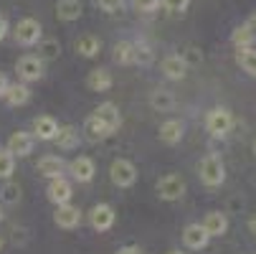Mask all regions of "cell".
<instances>
[{
  "label": "cell",
  "instance_id": "1",
  "mask_svg": "<svg viewBox=\"0 0 256 254\" xmlns=\"http://www.w3.org/2000/svg\"><path fill=\"white\" fill-rule=\"evenodd\" d=\"M198 173H200V180L208 188H216L226 180V168H224V160L218 155H206L198 165Z\"/></svg>",
  "mask_w": 256,
  "mask_h": 254
},
{
  "label": "cell",
  "instance_id": "2",
  "mask_svg": "<svg viewBox=\"0 0 256 254\" xmlns=\"http://www.w3.org/2000/svg\"><path fill=\"white\" fill-rule=\"evenodd\" d=\"M231 125H234V117L226 107H216V110L208 112L206 117V130L213 135V137H224L231 132Z\"/></svg>",
  "mask_w": 256,
  "mask_h": 254
},
{
  "label": "cell",
  "instance_id": "3",
  "mask_svg": "<svg viewBox=\"0 0 256 254\" xmlns=\"http://www.w3.org/2000/svg\"><path fill=\"white\" fill-rule=\"evenodd\" d=\"M13 36H16V41L20 46H36L41 41V36H44V28H41V23L36 18H23V21H18Z\"/></svg>",
  "mask_w": 256,
  "mask_h": 254
},
{
  "label": "cell",
  "instance_id": "4",
  "mask_svg": "<svg viewBox=\"0 0 256 254\" xmlns=\"http://www.w3.org/2000/svg\"><path fill=\"white\" fill-rule=\"evenodd\" d=\"M109 178H112L114 186L130 188V186H134V180H137V168H134V163H130L124 158H117L112 163V168H109Z\"/></svg>",
  "mask_w": 256,
  "mask_h": 254
},
{
  "label": "cell",
  "instance_id": "5",
  "mask_svg": "<svg viewBox=\"0 0 256 254\" xmlns=\"http://www.w3.org/2000/svg\"><path fill=\"white\" fill-rule=\"evenodd\" d=\"M158 196L162 201H180L182 196H186V180H182L180 175H175V173L162 175L158 180Z\"/></svg>",
  "mask_w": 256,
  "mask_h": 254
},
{
  "label": "cell",
  "instance_id": "6",
  "mask_svg": "<svg viewBox=\"0 0 256 254\" xmlns=\"http://www.w3.org/2000/svg\"><path fill=\"white\" fill-rule=\"evenodd\" d=\"M16 71L23 82H38L44 77V59L41 56H23V59H18Z\"/></svg>",
  "mask_w": 256,
  "mask_h": 254
},
{
  "label": "cell",
  "instance_id": "7",
  "mask_svg": "<svg viewBox=\"0 0 256 254\" xmlns=\"http://www.w3.org/2000/svg\"><path fill=\"white\" fill-rule=\"evenodd\" d=\"M89 221H92V226H94L96 231H106V229L114 226L117 213H114V208L109 206V203H96V206L92 208V213H89Z\"/></svg>",
  "mask_w": 256,
  "mask_h": 254
},
{
  "label": "cell",
  "instance_id": "8",
  "mask_svg": "<svg viewBox=\"0 0 256 254\" xmlns=\"http://www.w3.org/2000/svg\"><path fill=\"white\" fill-rule=\"evenodd\" d=\"M94 117H96L109 132H114V130L122 125V115H120V110H117V104H114V102H104V104H99L96 110H94Z\"/></svg>",
  "mask_w": 256,
  "mask_h": 254
},
{
  "label": "cell",
  "instance_id": "9",
  "mask_svg": "<svg viewBox=\"0 0 256 254\" xmlns=\"http://www.w3.org/2000/svg\"><path fill=\"white\" fill-rule=\"evenodd\" d=\"M66 168H68V173H71V175H74V180H79V183H89V180L94 178V173H96L94 160H92V158H86V155L74 158Z\"/></svg>",
  "mask_w": 256,
  "mask_h": 254
},
{
  "label": "cell",
  "instance_id": "10",
  "mask_svg": "<svg viewBox=\"0 0 256 254\" xmlns=\"http://www.w3.org/2000/svg\"><path fill=\"white\" fill-rule=\"evenodd\" d=\"M46 193H48V201H54L56 206H61V203H68V201H71V196H74V188H71V183H68L64 175H58V178H51Z\"/></svg>",
  "mask_w": 256,
  "mask_h": 254
},
{
  "label": "cell",
  "instance_id": "11",
  "mask_svg": "<svg viewBox=\"0 0 256 254\" xmlns=\"http://www.w3.org/2000/svg\"><path fill=\"white\" fill-rule=\"evenodd\" d=\"M54 221L61 229H76L82 224V211L76 206H71V203H61L54 213Z\"/></svg>",
  "mask_w": 256,
  "mask_h": 254
},
{
  "label": "cell",
  "instance_id": "12",
  "mask_svg": "<svg viewBox=\"0 0 256 254\" xmlns=\"http://www.w3.org/2000/svg\"><path fill=\"white\" fill-rule=\"evenodd\" d=\"M182 241H186V246L188 249H206L208 246V241H210V236H208V231L203 229V224H188L186 229H182Z\"/></svg>",
  "mask_w": 256,
  "mask_h": 254
},
{
  "label": "cell",
  "instance_id": "13",
  "mask_svg": "<svg viewBox=\"0 0 256 254\" xmlns=\"http://www.w3.org/2000/svg\"><path fill=\"white\" fill-rule=\"evenodd\" d=\"M33 142H36L33 135L18 130V132H13V135L8 137V150H10L13 155H18V158H26V155L33 153Z\"/></svg>",
  "mask_w": 256,
  "mask_h": 254
},
{
  "label": "cell",
  "instance_id": "14",
  "mask_svg": "<svg viewBox=\"0 0 256 254\" xmlns=\"http://www.w3.org/2000/svg\"><path fill=\"white\" fill-rule=\"evenodd\" d=\"M36 170H38L44 178H58V175H64V170H66V160L61 158V155H44L41 160H38V165H36Z\"/></svg>",
  "mask_w": 256,
  "mask_h": 254
},
{
  "label": "cell",
  "instance_id": "15",
  "mask_svg": "<svg viewBox=\"0 0 256 254\" xmlns=\"http://www.w3.org/2000/svg\"><path fill=\"white\" fill-rule=\"evenodd\" d=\"M56 132H58V122H56L54 117L41 115V117H36V120H33V137H38V140L48 142V140L56 137Z\"/></svg>",
  "mask_w": 256,
  "mask_h": 254
},
{
  "label": "cell",
  "instance_id": "16",
  "mask_svg": "<svg viewBox=\"0 0 256 254\" xmlns=\"http://www.w3.org/2000/svg\"><path fill=\"white\" fill-rule=\"evenodd\" d=\"M186 71H188V61L182 59L180 54H170V56L162 59V74L168 79H182Z\"/></svg>",
  "mask_w": 256,
  "mask_h": 254
},
{
  "label": "cell",
  "instance_id": "17",
  "mask_svg": "<svg viewBox=\"0 0 256 254\" xmlns=\"http://www.w3.org/2000/svg\"><path fill=\"white\" fill-rule=\"evenodd\" d=\"M203 229L208 231V236H224V234L228 231V219H226V213H221V211H210V213H206Z\"/></svg>",
  "mask_w": 256,
  "mask_h": 254
},
{
  "label": "cell",
  "instance_id": "18",
  "mask_svg": "<svg viewBox=\"0 0 256 254\" xmlns=\"http://www.w3.org/2000/svg\"><path fill=\"white\" fill-rule=\"evenodd\" d=\"M231 41H234L236 49H246V46H251V44L256 41V21H248V23L238 26V28L231 33Z\"/></svg>",
  "mask_w": 256,
  "mask_h": 254
},
{
  "label": "cell",
  "instance_id": "19",
  "mask_svg": "<svg viewBox=\"0 0 256 254\" xmlns=\"http://www.w3.org/2000/svg\"><path fill=\"white\" fill-rule=\"evenodd\" d=\"M86 84H89L92 92H106V89H112V84H114L112 71H106V69H94V71H89Z\"/></svg>",
  "mask_w": 256,
  "mask_h": 254
},
{
  "label": "cell",
  "instance_id": "20",
  "mask_svg": "<svg viewBox=\"0 0 256 254\" xmlns=\"http://www.w3.org/2000/svg\"><path fill=\"white\" fill-rule=\"evenodd\" d=\"M182 132H186V127H182L180 120H168V122H162V127H160V140H162L165 145H178V142L182 140Z\"/></svg>",
  "mask_w": 256,
  "mask_h": 254
},
{
  "label": "cell",
  "instance_id": "21",
  "mask_svg": "<svg viewBox=\"0 0 256 254\" xmlns=\"http://www.w3.org/2000/svg\"><path fill=\"white\" fill-rule=\"evenodd\" d=\"M109 135H112V132H109L94 115L86 117V122H84V137H86L89 142H102V140H106Z\"/></svg>",
  "mask_w": 256,
  "mask_h": 254
},
{
  "label": "cell",
  "instance_id": "22",
  "mask_svg": "<svg viewBox=\"0 0 256 254\" xmlns=\"http://www.w3.org/2000/svg\"><path fill=\"white\" fill-rule=\"evenodd\" d=\"M150 107L155 112H170L172 107H175V97L170 89H155L150 94Z\"/></svg>",
  "mask_w": 256,
  "mask_h": 254
},
{
  "label": "cell",
  "instance_id": "23",
  "mask_svg": "<svg viewBox=\"0 0 256 254\" xmlns=\"http://www.w3.org/2000/svg\"><path fill=\"white\" fill-rule=\"evenodd\" d=\"M56 16L66 23L76 21L82 16V0H58L56 3Z\"/></svg>",
  "mask_w": 256,
  "mask_h": 254
},
{
  "label": "cell",
  "instance_id": "24",
  "mask_svg": "<svg viewBox=\"0 0 256 254\" xmlns=\"http://www.w3.org/2000/svg\"><path fill=\"white\" fill-rule=\"evenodd\" d=\"M3 97L10 107H23L30 99V89H28V84H8Z\"/></svg>",
  "mask_w": 256,
  "mask_h": 254
},
{
  "label": "cell",
  "instance_id": "25",
  "mask_svg": "<svg viewBox=\"0 0 256 254\" xmlns=\"http://www.w3.org/2000/svg\"><path fill=\"white\" fill-rule=\"evenodd\" d=\"M74 49H76L79 56L92 59V56L99 54V39H96V36H92V33H84V36H79V39L74 41Z\"/></svg>",
  "mask_w": 256,
  "mask_h": 254
},
{
  "label": "cell",
  "instance_id": "26",
  "mask_svg": "<svg viewBox=\"0 0 256 254\" xmlns=\"http://www.w3.org/2000/svg\"><path fill=\"white\" fill-rule=\"evenodd\" d=\"M54 140L58 142L61 150H71V148H76V145H79V132H76V127L66 125V127H58Z\"/></svg>",
  "mask_w": 256,
  "mask_h": 254
},
{
  "label": "cell",
  "instance_id": "27",
  "mask_svg": "<svg viewBox=\"0 0 256 254\" xmlns=\"http://www.w3.org/2000/svg\"><path fill=\"white\" fill-rule=\"evenodd\" d=\"M236 61H238V66L246 71V74L256 77V51H254L251 46L238 49V51H236Z\"/></svg>",
  "mask_w": 256,
  "mask_h": 254
},
{
  "label": "cell",
  "instance_id": "28",
  "mask_svg": "<svg viewBox=\"0 0 256 254\" xmlns=\"http://www.w3.org/2000/svg\"><path fill=\"white\" fill-rule=\"evenodd\" d=\"M114 61L122 64V66L134 64V44H130V41H120V44L114 46Z\"/></svg>",
  "mask_w": 256,
  "mask_h": 254
},
{
  "label": "cell",
  "instance_id": "29",
  "mask_svg": "<svg viewBox=\"0 0 256 254\" xmlns=\"http://www.w3.org/2000/svg\"><path fill=\"white\" fill-rule=\"evenodd\" d=\"M152 61H155L152 49L144 44V41H134V64H140V66H150Z\"/></svg>",
  "mask_w": 256,
  "mask_h": 254
},
{
  "label": "cell",
  "instance_id": "30",
  "mask_svg": "<svg viewBox=\"0 0 256 254\" xmlns=\"http://www.w3.org/2000/svg\"><path fill=\"white\" fill-rule=\"evenodd\" d=\"M16 170V155L8 148H0V178H10Z\"/></svg>",
  "mask_w": 256,
  "mask_h": 254
},
{
  "label": "cell",
  "instance_id": "31",
  "mask_svg": "<svg viewBox=\"0 0 256 254\" xmlns=\"http://www.w3.org/2000/svg\"><path fill=\"white\" fill-rule=\"evenodd\" d=\"M0 198H3L6 203H18L20 201V186L18 183H6L3 188H0Z\"/></svg>",
  "mask_w": 256,
  "mask_h": 254
},
{
  "label": "cell",
  "instance_id": "32",
  "mask_svg": "<svg viewBox=\"0 0 256 254\" xmlns=\"http://www.w3.org/2000/svg\"><path fill=\"white\" fill-rule=\"evenodd\" d=\"M41 51H44V59H56L61 51V44L56 39H46V41H41Z\"/></svg>",
  "mask_w": 256,
  "mask_h": 254
},
{
  "label": "cell",
  "instance_id": "33",
  "mask_svg": "<svg viewBox=\"0 0 256 254\" xmlns=\"http://www.w3.org/2000/svg\"><path fill=\"white\" fill-rule=\"evenodd\" d=\"M104 13H120L124 8V0H94Z\"/></svg>",
  "mask_w": 256,
  "mask_h": 254
},
{
  "label": "cell",
  "instance_id": "34",
  "mask_svg": "<svg viewBox=\"0 0 256 254\" xmlns=\"http://www.w3.org/2000/svg\"><path fill=\"white\" fill-rule=\"evenodd\" d=\"M160 3H162L165 11H170V13H186L188 6H190V0H160Z\"/></svg>",
  "mask_w": 256,
  "mask_h": 254
},
{
  "label": "cell",
  "instance_id": "35",
  "mask_svg": "<svg viewBox=\"0 0 256 254\" xmlns=\"http://www.w3.org/2000/svg\"><path fill=\"white\" fill-rule=\"evenodd\" d=\"M132 6H134V11H140V13H152V11H158L160 0H132Z\"/></svg>",
  "mask_w": 256,
  "mask_h": 254
},
{
  "label": "cell",
  "instance_id": "36",
  "mask_svg": "<svg viewBox=\"0 0 256 254\" xmlns=\"http://www.w3.org/2000/svg\"><path fill=\"white\" fill-rule=\"evenodd\" d=\"M6 33H8V21H6L3 16H0V41L6 39Z\"/></svg>",
  "mask_w": 256,
  "mask_h": 254
},
{
  "label": "cell",
  "instance_id": "37",
  "mask_svg": "<svg viewBox=\"0 0 256 254\" xmlns=\"http://www.w3.org/2000/svg\"><path fill=\"white\" fill-rule=\"evenodd\" d=\"M117 254H142V251H140L137 246H122V249H120Z\"/></svg>",
  "mask_w": 256,
  "mask_h": 254
},
{
  "label": "cell",
  "instance_id": "38",
  "mask_svg": "<svg viewBox=\"0 0 256 254\" xmlns=\"http://www.w3.org/2000/svg\"><path fill=\"white\" fill-rule=\"evenodd\" d=\"M6 89H8V79H6V74H0V97L6 94Z\"/></svg>",
  "mask_w": 256,
  "mask_h": 254
},
{
  "label": "cell",
  "instance_id": "39",
  "mask_svg": "<svg viewBox=\"0 0 256 254\" xmlns=\"http://www.w3.org/2000/svg\"><path fill=\"white\" fill-rule=\"evenodd\" d=\"M248 231H251V234L256 236V213H254L251 219H248Z\"/></svg>",
  "mask_w": 256,
  "mask_h": 254
},
{
  "label": "cell",
  "instance_id": "40",
  "mask_svg": "<svg viewBox=\"0 0 256 254\" xmlns=\"http://www.w3.org/2000/svg\"><path fill=\"white\" fill-rule=\"evenodd\" d=\"M251 148H254V153H256V137H254V142H251Z\"/></svg>",
  "mask_w": 256,
  "mask_h": 254
},
{
  "label": "cell",
  "instance_id": "41",
  "mask_svg": "<svg viewBox=\"0 0 256 254\" xmlns=\"http://www.w3.org/2000/svg\"><path fill=\"white\" fill-rule=\"evenodd\" d=\"M168 254H182V251H178V249H172V251H168Z\"/></svg>",
  "mask_w": 256,
  "mask_h": 254
},
{
  "label": "cell",
  "instance_id": "42",
  "mask_svg": "<svg viewBox=\"0 0 256 254\" xmlns=\"http://www.w3.org/2000/svg\"><path fill=\"white\" fill-rule=\"evenodd\" d=\"M0 221H3V208H0Z\"/></svg>",
  "mask_w": 256,
  "mask_h": 254
},
{
  "label": "cell",
  "instance_id": "43",
  "mask_svg": "<svg viewBox=\"0 0 256 254\" xmlns=\"http://www.w3.org/2000/svg\"><path fill=\"white\" fill-rule=\"evenodd\" d=\"M0 249H3V239H0Z\"/></svg>",
  "mask_w": 256,
  "mask_h": 254
},
{
  "label": "cell",
  "instance_id": "44",
  "mask_svg": "<svg viewBox=\"0 0 256 254\" xmlns=\"http://www.w3.org/2000/svg\"><path fill=\"white\" fill-rule=\"evenodd\" d=\"M254 21H256V13H254Z\"/></svg>",
  "mask_w": 256,
  "mask_h": 254
}]
</instances>
